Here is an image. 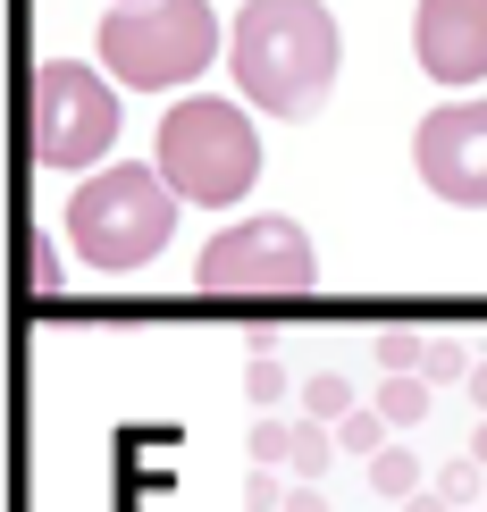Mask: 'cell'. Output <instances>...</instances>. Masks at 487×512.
<instances>
[{
	"label": "cell",
	"instance_id": "cell-24",
	"mask_svg": "<svg viewBox=\"0 0 487 512\" xmlns=\"http://www.w3.org/2000/svg\"><path fill=\"white\" fill-rule=\"evenodd\" d=\"M471 454H479V462H487V420H479V437H471Z\"/></svg>",
	"mask_w": 487,
	"mask_h": 512
},
{
	"label": "cell",
	"instance_id": "cell-20",
	"mask_svg": "<svg viewBox=\"0 0 487 512\" xmlns=\"http://www.w3.org/2000/svg\"><path fill=\"white\" fill-rule=\"evenodd\" d=\"M479 471H487V462L471 454V462H454V471H446V479H437V487H446V496H454V504H471V487H479Z\"/></svg>",
	"mask_w": 487,
	"mask_h": 512
},
{
	"label": "cell",
	"instance_id": "cell-6",
	"mask_svg": "<svg viewBox=\"0 0 487 512\" xmlns=\"http://www.w3.org/2000/svg\"><path fill=\"white\" fill-rule=\"evenodd\" d=\"M202 286L210 294H303L320 277V252L294 219H236L227 236L202 244Z\"/></svg>",
	"mask_w": 487,
	"mask_h": 512
},
{
	"label": "cell",
	"instance_id": "cell-1",
	"mask_svg": "<svg viewBox=\"0 0 487 512\" xmlns=\"http://www.w3.org/2000/svg\"><path fill=\"white\" fill-rule=\"evenodd\" d=\"M227 59H236V93L252 101V110L320 118L345 42H336V17L320 9V0H244Z\"/></svg>",
	"mask_w": 487,
	"mask_h": 512
},
{
	"label": "cell",
	"instance_id": "cell-19",
	"mask_svg": "<svg viewBox=\"0 0 487 512\" xmlns=\"http://www.w3.org/2000/svg\"><path fill=\"white\" fill-rule=\"evenodd\" d=\"M26 277H34L42 294L59 286V252H51V236H34V244H26Z\"/></svg>",
	"mask_w": 487,
	"mask_h": 512
},
{
	"label": "cell",
	"instance_id": "cell-11",
	"mask_svg": "<svg viewBox=\"0 0 487 512\" xmlns=\"http://www.w3.org/2000/svg\"><path fill=\"white\" fill-rule=\"evenodd\" d=\"M370 487H378V496H420L412 445H378V454H370Z\"/></svg>",
	"mask_w": 487,
	"mask_h": 512
},
{
	"label": "cell",
	"instance_id": "cell-2",
	"mask_svg": "<svg viewBox=\"0 0 487 512\" xmlns=\"http://www.w3.org/2000/svg\"><path fill=\"white\" fill-rule=\"evenodd\" d=\"M177 185L160 177V160H110L101 177H84L68 194V236L84 252V269L101 277H126L143 261H160V244L177 236Z\"/></svg>",
	"mask_w": 487,
	"mask_h": 512
},
{
	"label": "cell",
	"instance_id": "cell-4",
	"mask_svg": "<svg viewBox=\"0 0 487 512\" xmlns=\"http://www.w3.org/2000/svg\"><path fill=\"white\" fill-rule=\"evenodd\" d=\"M219 59V17L210 0H118L101 17V68L135 93H168L194 84Z\"/></svg>",
	"mask_w": 487,
	"mask_h": 512
},
{
	"label": "cell",
	"instance_id": "cell-14",
	"mask_svg": "<svg viewBox=\"0 0 487 512\" xmlns=\"http://www.w3.org/2000/svg\"><path fill=\"white\" fill-rule=\"evenodd\" d=\"M252 462H294V420H278V412L252 420Z\"/></svg>",
	"mask_w": 487,
	"mask_h": 512
},
{
	"label": "cell",
	"instance_id": "cell-10",
	"mask_svg": "<svg viewBox=\"0 0 487 512\" xmlns=\"http://www.w3.org/2000/svg\"><path fill=\"white\" fill-rule=\"evenodd\" d=\"M378 445H387V412H378V403H353L345 420H336V454H378Z\"/></svg>",
	"mask_w": 487,
	"mask_h": 512
},
{
	"label": "cell",
	"instance_id": "cell-23",
	"mask_svg": "<svg viewBox=\"0 0 487 512\" xmlns=\"http://www.w3.org/2000/svg\"><path fill=\"white\" fill-rule=\"evenodd\" d=\"M471 403H479V420H487V361L471 370Z\"/></svg>",
	"mask_w": 487,
	"mask_h": 512
},
{
	"label": "cell",
	"instance_id": "cell-9",
	"mask_svg": "<svg viewBox=\"0 0 487 512\" xmlns=\"http://www.w3.org/2000/svg\"><path fill=\"white\" fill-rule=\"evenodd\" d=\"M378 412H387V429H420V420H429V378H420V370H387Z\"/></svg>",
	"mask_w": 487,
	"mask_h": 512
},
{
	"label": "cell",
	"instance_id": "cell-7",
	"mask_svg": "<svg viewBox=\"0 0 487 512\" xmlns=\"http://www.w3.org/2000/svg\"><path fill=\"white\" fill-rule=\"evenodd\" d=\"M412 168L437 202L487 210V101H446L412 126Z\"/></svg>",
	"mask_w": 487,
	"mask_h": 512
},
{
	"label": "cell",
	"instance_id": "cell-16",
	"mask_svg": "<svg viewBox=\"0 0 487 512\" xmlns=\"http://www.w3.org/2000/svg\"><path fill=\"white\" fill-rule=\"evenodd\" d=\"M420 378H471V353H462V336H429V361H420Z\"/></svg>",
	"mask_w": 487,
	"mask_h": 512
},
{
	"label": "cell",
	"instance_id": "cell-5",
	"mask_svg": "<svg viewBox=\"0 0 487 512\" xmlns=\"http://www.w3.org/2000/svg\"><path fill=\"white\" fill-rule=\"evenodd\" d=\"M118 84L101 68H84V59H42L34 68V93H26V143L42 168H93L110 160L118 143Z\"/></svg>",
	"mask_w": 487,
	"mask_h": 512
},
{
	"label": "cell",
	"instance_id": "cell-17",
	"mask_svg": "<svg viewBox=\"0 0 487 512\" xmlns=\"http://www.w3.org/2000/svg\"><path fill=\"white\" fill-rule=\"evenodd\" d=\"M286 496H294V487L278 479V462H252V479H244V504H252V512H286Z\"/></svg>",
	"mask_w": 487,
	"mask_h": 512
},
{
	"label": "cell",
	"instance_id": "cell-8",
	"mask_svg": "<svg viewBox=\"0 0 487 512\" xmlns=\"http://www.w3.org/2000/svg\"><path fill=\"white\" fill-rule=\"evenodd\" d=\"M412 59L437 84L487 76V0H420L412 9Z\"/></svg>",
	"mask_w": 487,
	"mask_h": 512
},
{
	"label": "cell",
	"instance_id": "cell-3",
	"mask_svg": "<svg viewBox=\"0 0 487 512\" xmlns=\"http://www.w3.org/2000/svg\"><path fill=\"white\" fill-rule=\"evenodd\" d=\"M152 160H160V177L177 185L185 202L227 210V202H244V194H252V177H261V135H252L244 101H227V93H194V101H168Z\"/></svg>",
	"mask_w": 487,
	"mask_h": 512
},
{
	"label": "cell",
	"instance_id": "cell-12",
	"mask_svg": "<svg viewBox=\"0 0 487 512\" xmlns=\"http://www.w3.org/2000/svg\"><path fill=\"white\" fill-rule=\"evenodd\" d=\"M328 462H336V429H328V420H303V429H294V462H286V471H294V479H320Z\"/></svg>",
	"mask_w": 487,
	"mask_h": 512
},
{
	"label": "cell",
	"instance_id": "cell-22",
	"mask_svg": "<svg viewBox=\"0 0 487 512\" xmlns=\"http://www.w3.org/2000/svg\"><path fill=\"white\" fill-rule=\"evenodd\" d=\"M404 512H454V496L437 487V496H404Z\"/></svg>",
	"mask_w": 487,
	"mask_h": 512
},
{
	"label": "cell",
	"instance_id": "cell-13",
	"mask_svg": "<svg viewBox=\"0 0 487 512\" xmlns=\"http://www.w3.org/2000/svg\"><path fill=\"white\" fill-rule=\"evenodd\" d=\"M303 412H311V420H328V429H336V420L353 412V378H345V370H320V378L303 387Z\"/></svg>",
	"mask_w": 487,
	"mask_h": 512
},
{
	"label": "cell",
	"instance_id": "cell-21",
	"mask_svg": "<svg viewBox=\"0 0 487 512\" xmlns=\"http://www.w3.org/2000/svg\"><path fill=\"white\" fill-rule=\"evenodd\" d=\"M286 512H328V504H320V487H311V479H294V496H286Z\"/></svg>",
	"mask_w": 487,
	"mask_h": 512
},
{
	"label": "cell",
	"instance_id": "cell-18",
	"mask_svg": "<svg viewBox=\"0 0 487 512\" xmlns=\"http://www.w3.org/2000/svg\"><path fill=\"white\" fill-rule=\"evenodd\" d=\"M378 361H387V370H420V361H429V336L387 328V336H378Z\"/></svg>",
	"mask_w": 487,
	"mask_h": 512
},
{
	"label": "cell",
	"instance_id": "cell-15",
	"mask_svg": "<svg viewBox=\"0 0 487 512\" xmlns=\"http://www.w3.org/2000/svg\"><path fill=\"white\" fill-rule=\"evenodd\" d=\"M244 395L261 403V412H278V403H286V370H278L269 353H252V370H244Z\"/></svg>",
	"mask_w": 487,
	"mask_h": 512
}]
</instances>
